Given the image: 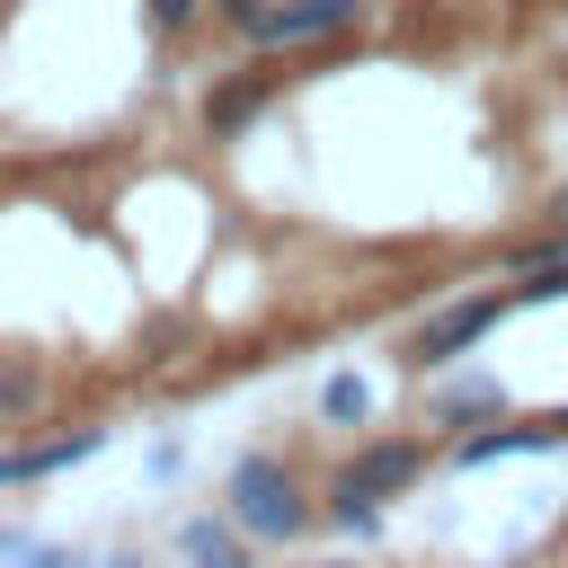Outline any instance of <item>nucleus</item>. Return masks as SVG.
I'll return each mask as SVG.
<instances>
[{"label":"nucleus","instance_id":"obj_1","mask_svg":"<svg viewBox=\"0 0 568 568\" xmlns=\"http://www.w3.org/2000/svg\"><path fill=\"white\" fill-rule=\"evenodd\" d=\"M417 479H426V444H417V435H373V444H355V453L337 462L328 515H337L346 532H373V524H382V497H408Z\"/></svg>","mask_w":568,"mask_h":568},{"label":"nucleus","instance_id":"obj_2","mask_svg":"<svg viewBox=\"0 0 568 568\" xmlns=\"http://www.w3.org/2000/svg\"><path fill=\"white\" fill-rule=\"evenodd\" d=\"M222 515L248 541H302L311 532V497H302V479H293L284 453H240L231 479H222Z\"/></svg>","mask_w":568,"mask_h":568},{"label":"nucleus","instance_id":"obj_3","mask_svg":"<svg viewBox=\"0 0 568 568\" xmlns=\"http://www.w3.org/2000/svg\"><path fill=\"white\" fill-rule=\"evenodd\" d=\"M506 311H515V293H462V302H444L435 320H417L408 364H417V373H453V364H462V355H470Z\"/></svg>","mask_w":568,"mask_h":568},{"label":"nucleus","instance_id":"obj_4","mask_svg":"<svg viewBox=\"0 0 568 568\" xmlns=\"http://www.w3.org/2000/svg\"><path fill=\"white\" fill-rule=\"evenodd\" d=\"M364 18V0H266L240 36L257 44V53H293V44H328V36H346Z\"/></svg>","mask_w":568,"mask_h":568},{"label":"nucleus","instance_id":"obj_5","mask_svg":"<svg viewBox=\"0 0 568 568\" xmlns=\"http://www.w3.org/2000/svg\"><path fill=\"white\" fill-rule=\"evenodd\" d=\"M559 444H568L559 417H532V426H479V435H462L453 462L462 470H488V462H524V453H559Z\"/></svg>","mask_w":568,"mask_h":568},{"label":"nucleus","instance_id":"obj_6","mask_svg":"<svg viewBox=\"0 0 568 568\" xmlns=\"http://www.w3.org/2000/svg\"><path fill=\"white\" fill-rule=\"evenodd\" d=\"M106 435L98 426H71V435H44V444H18V453H0V488H27V479H53V470H71V462H89Z\"/></svg>","mask_w":568,"mask_h":568},{"label":"nucleus","instance_id":"obj_7","mask_svg":"<svg viewBox=\"0 0 568 568\" xmlns=\"http://www.w3.org/2000/svg\"><path fill=\"white\" fill-rule=\"evenodd\" d=\"M248 550H257V541H248L231 515H222V524H213V515H195V524L178 532V559H186V568H248Z\"/></svg>","mask_w":568,"mask_h":568},{"label":"nucleus","instance_id":"obj_8","mask_svg":"<svg viewBox=\"0 0 568 568\" xmlns=\"http://www.w3.org/2000/svg\"><path fill=\"white\" fill-rule=\"evenodd\" d=\"M497 408H506V390H497L488 373H462V382L435 390V426H488Z\"/></svg>","mask_w":568,"mask_h":568},{"label":"nucleus","instance_id":"obj_9","mask_svg":"<svg viewBox=\"0 0 568 568\" xmlns=\"http://www.w3.org/2000/svg\"><path fill=\"white\" fill-rule=\"evenodd\" d=\"M515 302H568V248H524L515 257Z\"/></svg>","mask_w":568,"mask_h":568},{"label":"nucleus","instance_id":"obj_10","mask_svg":"<svg viewBox=\"0 0 568 568\" xmlns=\"http://www.w3.org/2000/svg\"><path fill=\"white\" fill-rule=\"evenodd\" d=\"M257 106H266V80H231V89H222V98H213L204 115H213V133H240V124H248Z\"/></svg>","mask_w":568,"mask_h":568},{"label":"nucleus","instance_id":"obj_11","mask_svg":"<svg viewBox=\"0 0 568 568\" xmlns=\"http://www.w3.org/2000/svg\"><path fill=\"white\" fill-rule=\"evenodd\" d=\"M364 408H373V390H364V373H337V382L320 390V417H328V426H364Z\"/></svg>","mask_w":568,"mask_h":568},{"label":"nucleus","instance_id":"obj_12","mask_svg":"<svg viewBox=\"0 0 568 568\" xmlns=\"http://www.w3.org/2000/svg\"><path fill=\"white\" fill-rule=\"evenodd\" d=\"M36 390H44V382H36L27 364H9V373H0V417H27V408H36Z\"/></svg>","mask_w":568,"mask_h":568},{"label":"nucleus","instance_id":"obj_13","mask_svg":"<svg viewBox=\"0 0 568 568\" xmlns=\"http://www.w3.org/2000/svg\"><path fill=\"white\" fill-rule=\"evenodd\" d=\"M142 9H151V27H160V36H178V27H195L213 0H142Z\"/></svg>","mask_w":568,"mask_h":568},{"label":"nucleus","instance_id":"obj_14","mask_svg":"<svg viewBox=\"0 0 568 568\" xmlns=\"http://www.w3.org/2000/svg\"><path fill=\"white\" fill-rule=\"evenodd\" d=\"M532 248H568V186L550 195V222H541V240H532Z\"/></svg>","mask_w":568,"mask_h":568},{"label":"nucleus","instance_id":"obj_15","mask_svg":"<svg viewBox=\"0 0 568 568\" xmlns=\"http://www.w3.org/2000/svg\"><path fill=\"white\" fill-rule=\"evenodd\" d=\"M213 9H222V18H231V27H248V18H257V9H266V0H213Z\"/></svg>","mask_w":568,"mask_h":568},{"label":"nucleus","instance_id":"obj_16","mask_svg":"<svg viewBox=\"0 0 568 568\" xmlns=\"http://www.w3.org/2000/svg\"><path fill=\"white\" fill-rule=\"evenodd\" d=\"M550 417H559V435H568V408H550Z\"/></svg>","mask_w":568,"mask_h":568}]
</instances>
